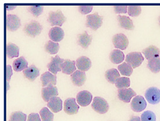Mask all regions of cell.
I'll return each instance as SVG.
<instances>
[{
  "instance_id": "5b68a950",
  "label": "cell",
  "mask_w": 160,
  "mask_h": 121,
  "mask_svg": "<svg viewBox=\"0 0 160 121\" xmlns=\"http://www.w3.org/2000/svg\"><path fill=\"white\" fill-rule=\"evenodd\" d=\"M144 61V57L140 52H132L127 54L125 58L126 63L129 64L132 68L139 67Z\"/></svg>"
},
{
  "instance_id": "f1b7e54d",
  "label": "cell",
  "mask_w": 160,
  "mask_h": 121,
  "mask_svg": "<svg viewBox=\"0 0 160 121\" xmlns=\"http://www.w3.org/2000/svg\"><path fill=\"white\" fill-rule=\"evenodd\" d=\"M44 48L47 53L50 54H55L59 51V44L58 43L49 40L46 43L44 46Z\"/></svg>"
},
{
  "instance_id": "7402d4cb",
  "label": "cell",
  "mask_w": 160,
  "mask_h": 121,
  "mask_svg": "<svg viewBox=\"0 0 160 121\" xmlns=\"http://www.w3.org/2000/svg\"><path fill=\"white\" fill-rule=\"evenodd\" d=\"M61 70L63 73L72 75L76 70V61L69 59L65 60L61 65Z\"/></svg>"
},
{
  "instance_id": "30bf717a",
  "label": "cell",
  "mask_w": 160,
  "mask_h": 121,
  "mask_svg": "<svg viewBox=\"0 0 160 121\" xmlns=\"http://www.w3.org/2000/svg\"><path fill=\"white\" fill-rule=\"evenodd\" d=\"M147 103L143 97L137 96L131 102V109L136 113H140L146 108Z\"/></svg>"
},
{
  "instance_id": "9c48e42d",
  "label": "cell",
  "mask_w": 160,
  "mask_h": 121,
  "mask_svg": "<svg viewBox=\"0 0 160 121\" xmlns=\"http://www.w3.org/2000/svg\"><path fill=\"white\" fill-rule=\"evenodd\" d=\"M79 106L76 103L74 98H69L64 101L63 110L68 115H74L78 113Z\"/></svg>"
},
{
  "instance_id": "60d3db41",
  "label": "cell",
  "mask_w": 160,
  "mask_h": 121,
  "mask_svg": "<svg viewBox=\"0 0 160 121\" xmlns=\"http://www.w3.org/2000/svg\"><path fill=\"white\" fill-rule=\"evenodd\" d=\"M12 75V68L9 65H7V83L8 85L9 82L10 81Z\"/></svg>"
},
{
  "instance_id": "7c38bea8",
  "label": "cell",
  "mask_w": 160,
  "mask_h": 121,
  "mask_svg": "<svg viewBox=\"0 0 160 121\" xmlns=\"http://www.w3.org/2000/svg\"><path fill=\"white\" fill-rule=\"evenodd\" d=\"M58 94V88L52 84H50L47 87L43 88L42 90V99L46 102H49L51 98L57 97Z\"/></svg>"
},
{
  "instance_id": "484cf974",
  "label": "cell",
  "mask_w": 160,
  "mask_h": 121,
  "mask_svg": "<svg viewBox=\"0 0 160 121\" xmlns=\"http://www.w3.org/2000/svg\"><path fill=\"white\" fill-rule=\"evenodd\" d=\"M6 53L8 58L12 59L18 57L19 56V48L16 44L9 43L6 47Z\"/></svg>"
},
{
  "instance_id": "8992f818",
  "label": "cell",
  "mask_w": 160,
  "mask_h": 121,
  "mask_svg": "<svg viewBox=\"0 0 160 121\" xmlns=\"http://www.w3.org/2000/svg\"><path fill=\"white\" fill-rule=\"evenodd\" d=\"M145 97L151 104H157L160 102V90L158 88L152 87L145 93Z\"/></svg>"
},
{
  "instance_id": "3957f363",
  "label": "cell",
  "mask_w": 160,
  "mask_h": 121,
  "mask_svg": "<svg viewBox=\"0 0 160 121\" xmlns=\"http://www.w3.org/2000/svg\"><path fill=\"white\" fill-rule=\"evenodd\" d=\"M103 18L100 16L97 13L90 14L86 16V26L96 31L102 25Z\"/></svg>"
},
{
  "instance_id": "4fadbf2b",
  "label": "cell",
  "mask_w": 160,
  "mask_h": 121,
  "mask_svg": "<svg viewBox=\"0 0 160 121\" xmlns=\"http://www.w3.org/2000/svg\"><path fill=\"white\" fill-rule=\"evenodd\" d=\"M93 99L92 94L87 90L79 92L76 96L77 103L82 107H86L90 104Z\"/></svg>"
},
{
  "instance_id": "f546056e",
  "label": "cell",
  "mask_w": 160,
  "mask_h": 121,
  "mask_svg": "<svg viewBox=\"0 0 160 121\" xmlns=\"http://www.w3.org/2000/svg\"><path fill=\"white\" fill-rule=\"evenodd\" d=\"M148 68L152 72L157 73L160 71V57H157L148 61Z\"/></svg>"
},
{
  "instance_id": "ffe728a7",
  "label": "cell",
  "mask_w": 160,
  "mask_h": 121,
  "mask_svg": "<svg viewBox=\"0 0 160 121\" xmlns=\"http://www.w3.org/2000/svg\"><path fill=\"white\" fill-rule=\"evenodd\" d=\"M23 73L26 79L33 82L39 76L40 71L35 65H32L23 71Z\"/></svg>"
},
{
  "instance_id": "52a82bcc",
  "label": "cell",
  "mask_w": 160,
  "mask_h": 121,
  "mask_svg": "<svg viewBox=\"0 0 160 121\" xmlns=\"http://www.w3.org/2000/svg\"><path fill=\"white\" fill-rule=\"evenodd\" d=\"M6 25L7 29L9 31H16L21 26V19L16 15L8 14L6 17Z\"/></svg>"
},
{
  "instance_id": "836d02e7",
  "label": "cell",
  "mask_w": 160,
  "mask_h": 121,
  "mask_svg": "<svg viewBox=\"0 0 160 121\" xmlns=\"http://www.w3.org/2000/svg\"><path fill=\"white\" fill-rule=\"evenodd\" d=\"M27 115L21 111H16L12 113L10 115L9 121H26Z\"/></svg>"
},
{
  "instance_id": "ba28073f",
  "label": "cell",
  "mask_w": 160,
  "mask_h": 121,
  "mask_svg": "<svg viewBox=\"0 0 160 121\" xmlns=\"http://www.w3.org/2000/svg\"><path fill=\"white\" fill-rule=\"evenodd\" d=\"M112 43L116 48L124 50L129 45V40L127 36L123 33L116 34L112 38Z\"/></svg>"
},
{
  "instance_id": "cb8c5ba5",
  "label": "cell",
  "mask_w": 160,
  "mask_h": 121,
  "mask_svg": "<svg viewBox=\"0 0 160 121\" xmlns=\"http://www.w3.org/2000/svg\"><path fill=\"white\" fill-rule=\"evenodd\" d=\"M142 53L148 60L158 57L160 56V51L159 48L154 46H149L148 48L144 49Z\"/></svg>"
},
{
  "instance_id": "4dcf8cb0",
  "label": "cell",
  "mask_w": 160,
  "mask_h": 121,
  "mask_svg": "<svg viewBox=\"0 0 160 121\" xmlns=\"http://www.w3.org/2000/svg\"><path fill=\"white\" fill-rule=\"evenodd\" d=\"M118 69L122 75L130 76L133 73L132 67L127 63H123L122 64L118 65Z\"/></svg>"
},
{
  "instance_id": "4316f807",
  "label": "cell",
  "mask_w": 160,
  "mask_h": 121,
  "mask_svg": "<svg viewBox=\"0 0 160 121\" xmlns=\"http://www.w3.org/2000/svg\"><path fill=\"white\" fill-rule=\"evenodd\" d=\"M110 61L114 64H119L123 62L125 59L123 53L119 50H114L110 54Z\"/></svg>"
},
{
  "instance_id": "ac0fdd59",
  "label": "cell",
  "mask_w": 160,
  "mask_h": 121,
  "mask_svg": "<svg viewBox=\"0 0 160 121\" xmlns=\"http://www.w3.org/2000/svg\"><path fill=\"white\" fill-rule=\"evenodd\" d=\"M76 65L79 71L86 72L92 67V61L88 57L82 56L76 60Z\"/></svg>"
},
{
  "instance_id": "b9f144b4",
  "label": "cell",
  "mask_w": 160,
  "mask_h": 121,
  "mask_svg": "<svg viewBox=\"0 0 160 121\" xmlns=\"http://www.w3.org/2000/svg\"><path fill=\"white\" fill-rule=\"evenodd\" d=\"M129 121H141L140 118L136 116H132Z\"/></svg>"
},
{
  "instance_id": "9a60e30c",
  "label": "cell",
  "mask_w": 160,
  "mask_h": 121,
  "mask_svg": "<svg viewBox=\"0 0 160 121\" xmlns=\"http://www.w3.org/2000/svg\"><path fill=\"white\" fill-rule=\"evenodd\" d=\"M71 79L75 86L81 87L84 84L86 80V75L84 72L78 70L71 75Z\"/></svg>"
},
{
  "instance_id": "44dd1931",
  "label": "cell",
  "mask_w": 160,
  "mask_h": 121,
  "mask_svg": "<svg viewBox=\"0 0 160 121\" xmlns=\"http://www.w3.org/2000/svg\"><path fill=\"white\" fill-rule=\"evenodd\" d=\"M40 79L43 88L47 87L50 84L54 86L57 84V76L55 75H52L50 72H46L42 74Z\"/></svg>"
},
{
  "instance_id": "277c9868",
  "label": "cell",
  "mask_w": 160,
  "mask_h": 121,
  "mask_svg": "<svg viewBox=\"0 0 160 121\" xmlns=\"http://www.w3.org/2000/svg\"><path fill=\"white\" fill-rule=\"evenodd\" d=\"M92 107L97 113L104 114L108 112L109 109V105L107 101L103 98L96 97L93 99Z\"/></svg>"
},
{
  "instance_id": "8fae6325",
  "label": "cell",
  "mask_w": 160,
  "mask_h": 121,
  "mask_svg": "<svg viewBox=\"0 0 160 121\" xmlns=\"http://www.w3.org/2000/svg\"><path fill=\"white\" fill-rule=\"evenodd\" d=\"M64 59L59 58V56L57 55L55 57H51L50 63L47 65V68L48 71L54 75H57L58 72H61V65L64 62Z\"/></svg>"
},
{
  "instance_id": "74e56055",
  "label": "cell",
  "mask_w": 160,
  "mask_h": 121,
  "mask_svg": "<svg viewBox=\"0 0 160 121\" xmlns=\"http://www.w3.org/2000/svg\"><path fill=\"white\" fill-rule=\"evenodd\" d=\"M93 9V6L90 5H81L78 7V10L82 14L86 15L91 13Z\"/></svg>"
},
{
  "instance_id": "7a4b0ae2",
  "label": "cell",
  "mask_w": 160,
  "mask_h": 121,
  "mask_svg": "<svg viewBox=\"0 0 160 121\" xmlns=\"http://www.w3.org/2000/svg\"><path fill=\"white\" fill-rule=\"evenodd\" d=\"M42 30V26L38 22L32 21L26 24L23 30L29 36L35 38L41 33Z\"/></svg>"
},
{
  "instance_id": "d590c367",
  "label": "cell",
  "mask_w": 160,
  "mask_h": 121,
  "mask_svg": "<svg viewBox=\"0 0 160 121\" xmlns=\"http://www.w3.org/2000/svg\"><path fill=\"white\" fill-rule=\"evenodd\" d=\"M128 14L132 17H138L142 12L141 7L139 5H129L128 7Z\"/></svg>"
},
{
  "instance_id": "e0dca14e",
  "label": "cell",
  "mask_w": 160,
  "mask_h": 121,
  "mask_svg": "<svg viewBox=\"0 0 160 121\" xmlns=\"http://www.w3.org/2000/svg\"><path fill=\"white\" fill-rule=\"evenodd\" d=\"M92 41V36L89 35L87 32H84L83 33L79 34L77 37L78 44L83 48L86 49L90 45Z\"/></svg>"
},
{
  "instance_id": "ab89813d",
  "label": "cell",
  "mask_w": 160,
  "mask_h": 121,
  "mask_svg": "<svg viewBox=\"0 0 160 121\" xmlns=\"http://www.w3.org/2000/svg\"><path fill=\"white\" fill-rule=\"evenodd\" d=\"M27 121H42L38 113H31L28 117Z\"/></svg>"
},
{
  "instance_id": "d4e9b609",
  "label": "cell",
  "mask_w": 160,
  "mask_h": 121,
  "mask_svg": "<svg viewBox=\"0 0 160 121\" xmlns=\"http://www.w3.org/2000/svg\"><path fill=\"white\" fill-rule=\"evenodd\" d=\"M12 67L13 70L15 72H21L28 68V63L23 57H21L13 61Z\"/></svg>"
},
{
  "instance_id": "6da1fadb",
  "label": "cell",
  "mask_w": 160,
  "mask_h": 121,
  "mask_svg": "<svg viewBox=\"0 0 160 121\" xmlns=\"http://www.w3.org/2000/svg\"><path fill=\"white\" fill-rule=\"evenodd\" d=\"M66 19L67 18L62 12L60 9H58L56 11H50L49 13L47 21L51 26H57L60 27L62 26Z\"/></svg>"
},
{
  "instance_id": "603a6c76",
  "label": "cell",
  "mask_w": 160,
  "mask_h": 121,
  "mask_svg": "<svg viewBox=\"0 0 160 121\" xmlns=\"http://www.w3.org/2000/svg\"><path fill=\"white\" fill-rule=\"evenodd\" d=\"M118 22L120 26L126 30H132L134 29L135 26L133 25V21L129 17L118 15L117 16Z\"/></svg>"
},
{
  "instance_id": "8d00e7d4",
  "label": "cell",
  "mask_w": 160,
  "mask_h": 121,
  "mask_svg": "<svg viewBox=\"0 0 160 121\" xmlns=\"http://www.w3.org/2000/svg\"><path fill=\"white\" fill-rule=\"evenodd\" d=\"M140 119L141 121H156V115L152 111H146L142 114Z\"/></svg>"
},
{
  "instance_id": "2e32d148",
  "label": "cell",
  "mask_w": 160,
  "mask_h": 121,
  "mask_svg": "<svg viewBox=\"0 0 160 121\" xmlns=\"http://www.w3.org/2000/svg\"><path fill=\"white\" fill-rule=\"evenodd\" d=\"M65 36L63 30L60 27H53L52 28L48 33V36L52 42H57L61 41Z\"/></svg>"
},
{
  "instance_id": "e575fe53",
  "label": "cell",
  "mask_w": 160,
  "mask_h": 121,
  "mask_svg": "<svg viewBox=\"0 0 160 121\" xmlns=\"http://www.w3.org/2000/svg\"><path fill=\"white\" fill-rule=\"evenodd\" d=\"M28 9L34 17H38L42 13L44 7L42 5H32L29 6Z\"/></svg>"
},
{
  "instance_id": "ee69618b",
  "label": "cell",
  "mask_w": 160,
  "mask_h": 121,
  "mask_svg": "<svg viewBox=\"0 0 160 121\" xmlns=\"http://www.w3.org/2000/svg\"><path fill=\"white\" fill-rule=\"evenodd\" d=\"M159 23H160V17H159Z\"/></svg>"
},
{
  "instance_id": "1f68e13d",
  "label": "cell",
  "mask_w": 160,
  "mask_h": 121,
  "mask_svg": "<svg viewBox=\"0 0 160 121\" xmlns=\"http://www.w3.org/2000/svg\"><path fill=\"white\" fill-rule=\"evenodd\" d=\"M40 115L42 121H53L54 114L47 107L42 108L40 111Z\"/></svg>"
},
{
  "instance_id": "d6a6232c",
  "label": "cell",
  "mask_w": 160,
  "mask_h": 121,
  "mask_svg": "<svg viewBox=\"0 0 160 121\" xmlns=\"http://www.w3.org/2000/svg\"><path fill=\"white\" fill-rule=\"evenodd\" d=\"M115 86L118 88H125L130 86V79L127 77L119 78L115 82Z\"/></svg>"
},
{
  "instance_id": "83f0119b",
  "label": "cell",
  "mask_w": 160,
  "mask_h": 121,
  "mask_svg": "<svg viewBox=\"0 0 160 121\" xmlns=\"http://www.w3.org/2000/svg\"><path fill=\"white\" fill-rule=\"evenodd\" d=\"M105 78L111 84H115L116 81L120 78V74L116 69H111L105 72Z\"/></svg>"
},
{
  "instance_id": "5bb4252c",
  "label": "cell",
  "mask_w": 160,
  "mask_h": 121,
  "mask_svg": "<svg viewBox=\"0 0 160 121\" xmlns=\"http://www.w3.org/2000/svg\"><path fill=\"white\" fill-rule=\"evenodd\" d=\"M136 93L132 88H119L118 90V98L124 103H130L131 99L134 96H136Z\"/></svg>"
},
{
  "instance_id": "7bdbcfd3",
  "label": "cell",
  "mask_w": 160,
  "mask_h": 121,
  "mask_svg": "<svg viewBox=\"0 0 160 121\" xmlns=\"http://www.w3.org/2000/svg\"><path fill=\"white\" fill-rule=\"evenodd\" d=\"M17 7V6H13V5H7V10H12L14 8H15Z\"/></svg>"
},
{
  "instance_id": "d6986e66",
  "label": "cell",
  "mask_w": 160,
  "mask_h": 121,
  "mask_svg": "<svg viewBox=\"0 0 160 121\" xmlns=\"http://www.w3.org/2000/svg\"><path fill=\"white\" fill-rule=\"evenodd\" d=\"M47 107L53 113H59L62 109V101L59 97H54L48 102Z\"/></svg>"
},
{
  "instance_id": "f35d334b",
  "label": "cell",
  "mask_w": 160,
  "mask_h": 121,
  "mask_svg": "<svg viewBox=\"0 0 160 121\" xmlns=\"http://www.w3.org/2000/svg\"><path fill=\"white\" fill-rule=\"evenodd\" d=\"M127 5H115L114 7L115 13L117 14L126 13H127Z\"/></svg>"
}]
</instances>
